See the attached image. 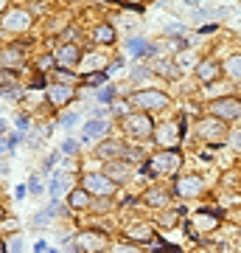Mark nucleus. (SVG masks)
<instances>
[{"label":"nucleus","mask_w":241,"mask_h":253,"mask_svg":"<svg viewBox=\"0 0 241 253\" xmlns=\"http://www.w3.org/2000/svg\"><path fill=\"white\" fill-rule=\"evenodd\" d=\"M99 155L101 158H109V163L112 161H124L126 146L121 144V141H115V138H109V141H104V144L99 146Z\"/></svg>","instance_id":"nucleus-12"},{"label":"nucleus","mask_w":241,"mask_h":253,"mask_svg":"<svg viewBox=\"0 0 241 253\" xmlns=\"http://www.w3.org/2000/svg\"><path fill=\"white\" fill-rule=\"evenodd\" d=\"M112 96H115V90H112V87H104V90L99 93L101 101H112Z\"/></svg>","instance_id":"nucleus-30"},{"label":"nucleus","mask_w":241,"mask_h":253,"mask_svg":"<svg viewBox=\"0 0 241 253\" xmlns=\"http://www.w3.org/2000/svg\"><path fill=\"white\" fill-rule=\"evenodd\" d=\"M79 124V116L76 113H68V116H62V126H76Z\"/></svg>","instance_id":"nucleus-27"},{"label":"nucleus","mask_w":241,"mask_h":253,"mask_svg":"<svg viewBox=\"0 0 241 253\" xmlns=\"http://www.w3.org/2000/svg\"><path fill=\"white\" fill-rule=\"evenodd\" d=\"M109 177V180L115 183H124V180H129V174H132V166L126 161H112V163H107V172H104Z\"/></svg>","instance_id":"nucleus-11"},{"label":"nucleus","mask_w":241,"mask_h":253,"mask_svg":"<svg viewBox=\"0 0 241 253\" xmlns=\"http://www.w3.org/2000/svg\"><path fill=\"white\" fill-rule=\"evenodd\" d=\"M0 11H3V3H0Z\"/></svg>","instance_id":"nucleus-40"},{"label":"nucleus","mask_w":241,"mask_h":253,"mask_svg":"<svg viewBox=\"0 0 241 253\" xmlns=\"http://www.w3.org/2000/svg\"><path fill=\"white\" fill-rule=\"evenodd\" d=\"M51 217H54V211H51V208H45V211H39V214L34 217V228H39L42 222H48Z\"/></svg>","instance_id":"nucleus-26"},{"label":"nucleus","mask_w":241,"mask_h":253,"mask_svg":"<svg viewBox=\"0 0 241 253\" xmlns=\"http://www.w3.org/2000/svg\"><path fill=\"white\" fill-rule=\"evenodd\" d=\"M17 126L20 129H28V118H17Z\"/></svg>","instance_id":"nucleus-34"},{"label":"nucleus","mask_w":241,"mask_h":253,"mask_svg":"<svg viewBox=\"0 0 241 253\" xmlns=\"http://www.w3.org/2000/svg\"><path fill=\"white\" fill-rule=\"evenodd\" d=\"M9 248H11V253H23V236H14Z\"/></svg>","instance_id":"nucleus-28"},{"label":"nucleus","mask_w":241,"mask_h":253,"mask_svg":"<svg viewBox=\"0 0 241 253\" xmlns=\"http://www.w3.org/2000/svg\"><path fill=\"white\" fill-rule=\"evenodd\" d=\"M84 191H87L90 197H93V194L109 197V194L115 191V183L109 180L107 174H87V177H84Z\"/></svg>","instance_id":"nucleus-7"},{"label":"nucleus","mask_w":241,"mask_h":253,"mask_svg":"<svg viewBox=\"0 0 241 253\" xmlns=\"http://www.w3.org/2000/svg\"><path fill=\"white\" fill-rule=\"evenodd\" d=\"M0 253H6V245H3V239H0Z\"/></svg>","instance_id":"nucleus-38"},{"label":"nucleus","mask_w":241,"mask_h":253,"mask_svg":"<svg viewBox=\"0 0 241 253\" xmlns=\"http://www.w3.org/2000/svg\"><path fill=\"white\" fill-rule=\"evenodd\" d=\"M207 113L213 118H219V121H239L241 118V99H236V96H222V99H213L210 104H207Z\"/></svg>","instance_id":"nucleus-1"},{"label":"nucleus","mask_w":241,"mask_h":253,"mask_svg":"<svg viewBox=\"0 0 241 253\" xmlns=\"http://www.w3.org/2000/svg\"><path fill=\"white\" fill-rule=\"evenodd\" d=\"M182 132H185V124L182 121H169V124H160L154 126V141L160 146H166V149H174V146L182 141Z\"/></svg>","instance_id":"nucleus-4"},{"label":"nucleus","mask_w":241,"mask_h":253,"mask_svg":"<svg viewBox=\"0 0 241 253\" xmlns=\"http://www.w3.org/2000/svg\"><path fill=\"white\" fill-rule=\"evenodd\" d=\"M34 253H45V242H36L34 245Z\"/></svg>","instance_id":"nucleus-35"},{"label":"nucleus","mask_w":241,"mask_h":253,"mask_svg":"<svg viewBox=\"0 0 241 253\" xmlns=\"http://www.w3.org/2000/svg\"><path fill=\"white\" fill-rule=\"evenodd\" d=\"M28 23H31V17H28L23 9H14L3 17V26L11 28V31H23V28H28Z\"/></svg>","instance_id":"nucleus-13"},{"label":"nucleus","mask_w":241,"mask_h":253,"mask_svg":"<svg viewBox=\"0 0 241 253\" xmlns=\"http://www.w3.org/2000/svg\"><path fill=\"white\" fill-rule=\"evenodd\" d=\"M222 71L227 73V79H233V82H239L241 84V54L227 56V62L222 65Z\"/></svg>","instance_id":"nucleus-17"},{"label":"nucleus","mask_w":241,"mask_h":253,"mask_svg":"<svg viewBox=\"0 0 241 253\" xmlns=\"http://www.w3.org/2000/svg\"><path fill=\"white\" fill-rule=\"evenodd\" d=\"M219 76H222V65L216 62V59H202V62H197V79L199 82L213 84Z\"/></svg>","instance_id":"nucleus-9"},{"label":"nucleus","mask_w":241,"mask_h":253,"mask_svg":"<svg viewBox=\"0 0 241 253\" xmlns=\"http://www.w3.org/2000/svg\"><path fill=\"white\" fill-rule=\"evenodd\" d=\"M70 87L68 84H51L48 87V99H51V104H56V107H62L65 101H70Z\"/></svg>","instance_id":"nucleus-16"},{"label":"nucleus","mask_w":241,"mask_h":253,"mask_svg":"<svg viewBox=\"0 0 241 253\" xmlns=\"http://www.w3.org/2000/svg\"><path fill=\"white\" fill-rule=\"evenodd\" d=\"M216 214H219V211H213V214H205V211H202V214H197V222L202 225V231L216 228Z\"/></svg>","instance_id":"nucleus-24"},{"label":"nucleus","mask_w":241,"mask_h":253,"mask_svg":"<svg viewBox=\"0 0 241 253\" xmlns=\"http://www.w3.org/2000/svg\"><path fill=\"white\" fill-rule=\"evenodd\" d=\"M124 129L126 135L135 138V141H149L154 135V124L149 116H143V113H129L124 121Z\"/></svg>","instance_id":"nucleus-2"},{"label":"nucleus","mask_w":241,"mask_h":253,"mask_svg":"<svg viewBox=\"0 0 241 253\" xmlns=\"http://www.w3.org/2000/svg\"><path fill=\"white\" fill-rule=\"evenodd\" d=\"M56 161H59V152H54L51 158H48V161H45V169H51V166H54Z\"/></svg>","instance_id":"nucleus-33"},{"label":"nucleus","mask_w":241,"mask_h":253,"mask_svg":"<svg viewBox=\"0 0 241 253\" xmlns=\"http://www.w3.org/2000/svg\"><path fill=\"white\" fill-rule=\"evenodd\" d=\"M143 203L149 208H163L166 203H169V191H163V189H152L146 197H143Z\"/></svg>","instance_id":"nucleus-18"},{"label":"nucleus","mask_w":241,"mask_h":253,"mask_svg":"<svg viewBox=\"0 0 241 253\" xmlns=\"http://www.w3.org/2000/svg\"><path fill=\"white\" fill-rule=\"evenodd\" d=\"M179 163H182V155L177 149H166V152L154 155L152 161H149V169L154 174H174L179 169Z\"/></svg>","instance_id":"nucleus-5"},{"label":"nucleus","mask_w":241,"mask_h":253,"mask_svg":"<svg viewBox=\"0 0 241 253\" xmlns=\"http://www.w3.org/2000/svg\"><path fill=\"white\" fill-rule=\"evenodd\" d=\"M79 59H81V48L73 45V42H70V45H62L59 51H56V62L62 65V68H65V65H76Z\"/></svg>","instance_id":"nucleus-14"},{"label":"nucleus","mask_w":241,"mask_h":253,"mask_svg":"<svg viewBox=\"0 0 241 253\" xmlns=\"http://www.w3.org/2000/svg\"><path fill=\"white\" fill-rule=\"evenodd\" d=\"M126 48H129V54H132V56H146V54H152V45H149L143 37H132V40L126 42Z\"/></svg>","instance_id":"nucleus-20"},{"label":"nucleus","mask_w":241,"mask_h":253,"mask_svg":"<svg viewBox=\"0 0 241 253\" xmlns=\"http://www.w3.org/2000/svg\"><path fill=\"white\" fill-rule=\"evenodd\" d=\"M87 82H90V84H101V82H104V73H90Z\"/></svg>","instance_id":"nucleus-31"},{"label":"nucleus","mask_w":241,"mask_h":253,"mask_svg":"<svg viewBox=\"0 0 241 253\" xmlns=\"http://www.w3.org/2000/svg\"><path fill=\"white\" fill-rule=\"evenodd\" d=\"M93 37H96L99 42H115V28L112 26H99Z\"/></svg>","instance_id":"nucleus-23"},{"label":"nucleus","mask_w":241,"mask_h":253,"mask_svg":"<svg viewBox=\"0 0 241 253\" xmlns=\"http://www.w3.org/2000/svg\"><path fill=\"white\" fill-rule=\"evenodd\" d=\"M28 191H31V194H42V180H39V174H31V180H28Z\"/></svg>","instance_id":"nucleus-25"},{"label":"nucleus","mask_w":241,"mask_h":253,"mask_svg":"<svg viewBox=\"0 0 241 253\" xmlns=\"http://www.w3.org/2000/svg\"><path fill=\"white\" fill-rule=\"evenodd\" d=\"M129 236L132 239H140V242H149V239H154V228L149 222H138V225L129 228Z\"/></svg>","instance_id":"nucleus-19"},{"label":"nucleus","mask_w":241,"mask_h":253,"mask_svg":"<svg viewBox=\"0 0 241 253\" xmlns=\"http://www.w3.org/2000/svg\"><path fill=\"white\" fill-rule=\"evenodd\" d=\"M76 146H79V144H76V141H70V138H68V141H65V144H62V152H76Z\"/></svg>","instance_id":"nucleus-32"},{"label":"nucleus","mask_w":241,"mask_h":253,"mask_svg":"<svg viewBox=\"0 0 241 253\" xmlns=\"http://www.w3.org/2000/svg\"><path fill=\"white\" fill-rule=\"evenodd\" d=\"M6 149H9V141H3V138H0V155L6 152Z\"/></svg>","instance_id":"nucleus-36"},{"label":"nucleus","mask_w":241,"mask_h":253,"mask_svg":"<svg viewBox=\"0 0 241 253\" xmlns=\"http://www.w3.org/2000/svg\"><path fill=\"white\" fill-rule=\"evenodd\" d=\"M3 129H6V124H3V121H0V132H3Z\"/></svg>","instance_id":"nucleus-39"},{"label":"nucleus","mask_w":241,"mask_h":253,"mask_svg":"<svg viewBox=\"0 0 241 253\" xmlns=\"http://www.w3.org/2000/svg\"><path fill=\"white\" fill-rule=\"evenodd\" d=\"M199 135L205 138L207 144H224L230 138V132H227V124L224 121H219L213 116H205L199 121Z\"/></svg>","instance_id":"nucleus-3"},{"label":"nucleus","mask_w":241,"mask_h":253,"mask_svg":"<svg viewBox=\"0 0 241 253\" xmlns=\"http://www.w3.org/2000/svg\"><path fill=\"white\" fill-rule=\"evenodd\" d=\"M132 104L138 110H163L169 107V96L160 90H138L132 96Z\"/></svg>","instance_id":"nucleus-6"},{"label":"nucleus","mask_w":241,"mask_h":253,"mask_svg":"<svg viewBox=\"0 0 241 253\" xmlns=\"http://www.w3.org/2000/svg\"><path fill=\"white\" fill-rule=\"evenodd\" d=\"M112 253H135V251H132V248H115Z\"/></svg>","instance_id":"nucleus-37"},{"label":"nucleus","mask_w":241,"mask_h":253,"mask_svg":"<svg viewBox=\"0 0 241 253\" xmlns=\"http://www.w3.org/2000/svg\"><path fill=\"white\" fill-rule=\"evenodd\" d=\"M65 189H68V172H59V174L54 177V183H51V197L56 200Z\"/></svg>","instance_id":"nucleus-22"},{"label":"nucleus","mask_w":241,"mask_h":253,"mask_svg":"<svg viewBox=\"0 0 241 253\" xmlns=\"http://www.w3.org/2000/svg\"><path fill=\"white\" fill-rule=\"evenodd\" d=\"M68 200H70V206H73V208H87L90 203H93V197H90V194H87L84 189L70 191V197H68Z\"/></svg>","instance_id":"nucleus-21"},{"label":"nucleus","mask_w":241,"mask_h":253,"mask_svg":"<svg viewBox=\"0 0 241 253\" xmlns=\"http://www.w3.org/2000/svg\"><path fill=\"white\" fill-rule=\"evenodd\" d=\"M230 144H233V149H239L241 152V129H236V132L230 135Z\"/></svg>","instance_id":"nucleus-29"},{"label":"nucleus","mask_w":241,"mask_h":253,"mask_svg":"<svg viewBox=\"0 0 241 253\" xmlns=\"http://www.w3.org/2000/svg\"><path fill=\"white\" fill-rule=\"evenodd\" d=\"M174 191H177L179 197H199L202 191H205V180L199 177V174H185V177H179L177 186H174Z\"/></svg>","instance_id":"nucleus-8"},{"label":"nucleus","mask_w":241,"mask_h":253,"mask_svg":"<svg viewBox=\"0 0 241 253\" xmlns=\"http://www.w3.org/2000/svg\"><path fill=\"white\" fill-rule=\"evenodd\" d=\"M107 132H109V121H104V118H93V121H87L84 129H81V141H96V138L107 135Z\"/></svg>","instance_id":"nucleus-10"},{"label":"nucleus","mask_w":241,"mask_h":253,"mask_svg":"<svg viewBox=\"0 0 241 253\" xmlns=\"http://www.w3.org/2000/svg\"><path fill=\"white\" fill-rule=\"evenodd\" d=\"M79 245L84 248V251H90V253L104 251V248H107V236H104V234H81L79 236Z\"/></svg>","instance_id":"nucleus-15"}]
</instances>
